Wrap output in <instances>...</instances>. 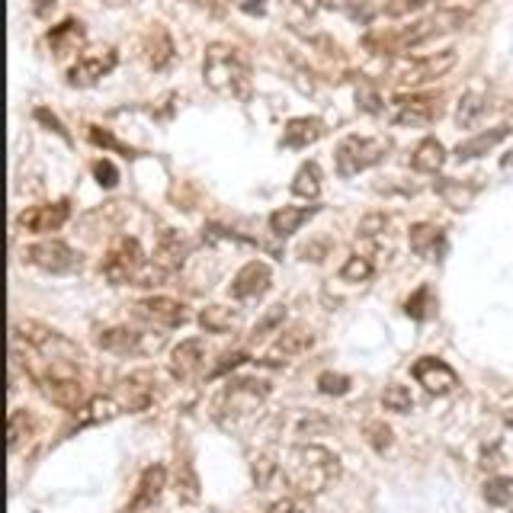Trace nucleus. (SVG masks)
<instances>
[{"mask_svg": "<svg viewBox=\"0 0 513 513\" xmlns=\"http://www.w3.org/2000/svg\"><path fill=\"white\" fill-rule=\"evenodd\" d=\"M283 482L295 498H318L340 478V456L328 446L299 443L286 452Z\"/></svg>", "mask_w": 513, "mask_h": 513, "instance_id": "obj_1", "label": "nucleus"}, {"mask_svg": "<svg viewBox=\"0 0 513 513\" xmlns=\"http://www.w3.org/2000/svg\"><path fill=\"white\" fill-rule=\"evenodd\" d=\"M202 81L212 93L228 97V100L247 103L253 97V77L251 62L241 48L228 46V42H212L202 58Z\"/></svg>", "mask_w": 513, "mask_h": 513, "instance_id": "obj_2", "label": "nucleus"}, {"mask_svg": "<svg viewBox=\"0 0 513 513\" xmlns=\"http://www.w3.org/2000/svg\"><path fill=\"white\" fill-rule=\"evenodd\" d=\"M267 398L269 382H263V379H228L212 401V417L228 433H241L261 417Z\"/></svg>", "mask_w": 513, "mask_h": 513, "instance_id": "obj_3", "label": "nucleus"}, {"mask_svg": "<svg viewBox=\"0 0 513 513\" xmlns=\"http://www.w3.org/2000/svg\"><path fill=\"white\" fill-rule=\"evenodd\" d=\"M468 16L472 13L462 7H443V10H437V13H430V16H423V20H417V23H411L407 30L395 32V36H369L366 48H372L376 55L417 48V46H423V42H433V38L462 30V26L468 23Z\"/></svg>", "mask_w": 513, "mask_h": 513, "instance_id": "obj_4", "label": "nucleus"}, {"mask_svg": "<svg viewBox=\"0 0 513 513\" xmlns=\"http://www.w3.org/2000/svg\"><path fill=\"white\" fill-rule=\"evenodd\" d=\"M13 338L23 340V344L46 363H71V366H81V363H84V350H81L74 340L64 338L62 330L48 328V324L32 321V318L13 324Z\"/></svg>", "mask_w": 513, "mask_h": 513, "instance_id": "obj_5", "label": "nucleus"}, {"mask_svg": "<svg viewBox=\"0 0 513 513\" xmlns=\"http://www.w3.org/2000/svg\"><path fill=\"white\" fill-rule=\"evenodd\" d=\"M456 64H459L456 48H443V52L423 55V58H401V62L391 64V81L401 90H414V87H423L430 81L446 77Z\"/></svg>", "mask_w": 513, "mask_h": 513, "instance_id": "obj_6", "label": "nucleus"}, {"mask_svg": "<svg viewBox=\"0 0 513 513\" xmlns=\"http://www.w3.org/2000/svg\"><path fill=\"white\" fill-rule=\"evenodd\" d=\"M391 151L389 138H366V135H346L338 145V174L340 176H356L363 170L376 167L385 161V154Z\"/></svg>", "mask_w": 513, "mask_h": 513, "instance_id": "obj_7", "label": "nucleus"}, {"mask_svg": "<svg viewBox=\"0 0 513 513\" xmlns=\"http://www.w3.org/2000/svg\"><path fill=\"white\" fill-rule=\"evenodd\" d=\"M145 251L135 238L129 235H119L113 241V247L107 251V261H103V276H107L113 286H132V279L138 276V269L145 267Z\"/></svg>", "mask_w": 513, "mask_h": 513, "instance_id": "obj_8", "label": "nucleus"}, {"mask_svg": "<svg viewBox=\"0 0 513 513\" xmlns=\"http://www.w3.org/2000/svg\"><path fill=\"white\" fill-rule=\"evenodd\" d=\"M389 115L395 125H430L443 115L440 93H398L389 103Z\"/></svg>", "mask_w": 513, "mask_h": 513, "instance_id": "obj_9", "label": "nucleus"}, {"mask_svg": "<svg viewBox=\"0 0 513 513\" xmlns=\"http://www.w3.org/2000/svg\"><path fill=\"white\" fill-rule=\"evenodd\" d=\"M164 344V334H145L135 328H107L97 334V346L115 356H148Z\"/></svg>", "mask_w": 513, "mask_h": 513, "instance_id": "obj_10", "label": "nucleus"}, {"mask_svg": "<svg viewBox=\"0 0 513 513\" xmlns=\"http://www.w3.org/2000/svg\"><path fill=\"white\" fill-rule=\"evenodd\" d=\"M26 263L46 269V273H52V276H64V273L81 269V257H77L74 247L64 244V241H55V238L26 247Z\"/></svg>", "mask_w": 513, "mask_h": 513, "instance_id": "obj_11", "label": "nucleus"}, {"mask_svg": "<svg viewBox=\"0 0 513 513\" xmlns=\"http://www.w3.org/2000/svg\"><path fill=\"white\" fill-rule=\"evenodd\" d=\"M119 62L113 46H100V48H87L84 55H77V62L68 68V84L71 87H93L97 81L109 74Z\"/></svg>", "mask_w": 513, "mask_h": 513, "instance_id": "obj_12", "label": "nucleus"}, {"mask_svg": "<svg viewBox=\"0 0 513 513\" xmlns=\"http://www.w3.org/2000/svg\"><path fill=\"white\" fill-rule=\"evenodd\" d=\"M414 379H417V385H423V389L430 391V395H437V398H443V395H452V391L459 389V372L449 366V363L437 360V356H421V360L414 363Z\"/></svg>", "mask_w": 513, "mask_h": 513, "instance_id": "obj_13", "label": "nucleus"}, {"mask_svg": "<svg viewBox=\"0 0 513 513\" xmlns=\"http://www.w3.org/2000/svg\"><path fill=\"white\" fill-rule=\"evenodd\" d=\"M71 218V206L68 202H38V206H30L20 212L16 225L23 231H32V235H48V231H58L64 222Z\"/></svg>", "mask_w": 513, "mask_h": 513, "instance_id": "obj_14", "label": "nucleus"}, {"mask_svg": "<svg viewBox=\"0 0 513 513\" xmlns=\"http://www.w3.org/2000/svg\"><path fill=\"white\" fill-rule=\"evenodd\" d=\"M135 314L141 321L158 324V328H180V324H186V305L170 299V295H148V299L135 302Z\"/></svg>", "mask_w": 513, "mask_h": 513, "instance_id": "obj_15", "label": "nucleus"}, {"mask_svg": "<svg viewBox=\"0 0 513 513\" xmlns=\"http://www.w3.org/2000/svg\"><path fill=\"white\" fill-rule=\"evenodd\" d=\"M269 283H273V273H269V267L263 261H251L244 263V267L235 273V279H231L228 286V295L231 299H261L263 292L269 289Z\"/></svg>", "mask_w": 513, "mask_h": 513, "instance_id": "obj_16", "label": "nucleus"}, {"mask_svg": "<svg viewBox=\"0 0 513 513\" xmlns=\"http://www.w3.org/2000/svg\"><path fill=\"white\" fill-rule=\"evenodd\" d=\"M202 366H206V344L202 340H180L170 350V376L176 382H192L202 372Z\"/></svg>", "mask_w": 513, "mask_h": 513, "instance_id": "obj_17", "label": "nucleus"}, {"mask_svg": "<svg viewBox=\"0 0 513 513\" xmlns=\"http://www.w3.org/2000/svg\"><path fill=\"white\" fill-rule=\"evenodd\" d=\"M164 488H167V468L154 462V466H148L145 472H141V478H138V488H135V498H132V504H129V513H141V510H148V507H154L161 500Z\"/></svg>", "mask_w": 513, "mask_h": 513, "instance_id": "obj_18", "label": "nucleus"}, {"mask_svg": "<svg viewBox=\"0 0 513 513\" xmlns=\"http://www.w3.org/2000/svg\"><path fill=\"white\" fill-rule=\"evenodd\" d=\"M84 38H87V32H84V23H81V20H64V23L48 30L46 42H48V48H52L55 58H68V55L84 48Z\"/></svg>", "mask_w": 513, "mask_h": 513, "instance_id": "obj_19", "label": "nucleus"}, {"mask_svg": "<svg viewBox=\"0 0 513 513\" xmlns=\"http://www.w3.org/2000/svg\"><path fill=\"white\" fill-rule=\"evenodd\" d=\"M141 52H145L148 64H151L154 71H164L170 68V62H174V38H170V32L164 30L161 23H154L151 30L145 32V38H141Z\"/></svg>", "mask_w": 513, "mask_h": 513, "instance_id": "obj_20", "label": "nucleus"}, {"mask_svg": "<svg viewBox=\"0 0 513 513\" xmlns=\"http://www.w3.org/2000/svg\"><path fill=\"white\" fill-rule=\"evenodd\" d=\"M510 132H513L510 125H494V129H484V132H478V135L459 141L452 154H456V161H472V158H482V154L494 151L500 141H507V138H510Z\"/></svg>", "mask_w": 513, "mask_h": 513, "instance_id": "obj_21", "label": "nucleus"}, {"mask_svg": "<svg viewBox=\"0 0 513 513\" xmlns=\"http://www.w3.org/2000/svg\"><path fill=\"white\" fill-rule=\"evenodd\" d=\"M186 257H190V244L180 238V231L164 228L161 235H158V244H154V263H161L164 269L174 273V269L184 267Z\"/></svg>", "mask_w": 513, "mask_h": 513, "instance_id": "obj_22", "label": "nucleus"}, {"mask_svg": "<svg viewBox=\"0 0 513 513\" xmlns=\"http://www.w3.org/2000/svg\"><path fill=\"white\" fill-rule=\"evenodd\" d=\"M119 391H123V407H129V411H148L154 401V376L151 372H132L129 379H123Z\"/></svg>", "mask_w": 513, "mask_h": 513, "instance_id": "obj_23", "label": "nucleus"}, {"mask_svg": "<svg viewBox=\"0 0 513 513\" xmlns=\"http://www.w3.org/2000/svg\"><path fill=\"white\" fill-rule=\"evenodd\" d=\"M407 241H411V251L417 253V257H427V261H433L437 253L446 251L443 228H437V225H430V222L411 225V231H407Z\"/></svg>", "mask_w": 513, "mask_h": 513, "instance_id": "obj_24", "label": "nucleus"}, {"mask_svg": "<svg viewBox=\"0 0 513 513\" xmlns=\"http://www.w3.org/2000/svg\"><path fill=\"white\" fill-rule=\"evenodd\" d=\"M321 135H324L321 119H314V115H299V119H289V123H286L283 145L286 148H308V145H314Z\"/></svg>", "mask_w": 513, "mask_h": 513, "instance_id": "obj_25", "label": "nucleus"}, {"mask_svg": "<svg viewBox=\"0 0 513 513\" xmlns=\"http://www.w3.org/2000/svg\"><path fill=\"white\" fill-rule=\"evenodd\" d=\"M196 321H200V328L206 330V334H231V330H238L241 312L228 305H206Z\"/></svg>", "mask_w": 513, "mask_h": 513, "instance_id": "obj_26", "label": "nucleus"}, {"mask_svg": "<svg viewBox=\"0 0 513 513\" xmlns=\"http://www.w3.org/2000/svg\"><path fill=\"white\" fill-rule=\"evenodd\" d=\"M314 212H318V206H283L269 215V228H273V235H279V238H289Z\"/></svg>", "mask_w": 513, "mask_h": 513, "instance_id": "obj_27", "label": "nucleus"}, {"mask_svg": "<svg viewBox=\"0 0 513 513\" xmlns=\"http://www.w3.org/2000/svg\"><path fill=\"white\" fill-rule=\"evenodd\" d=\"M119 411H123V405H119L115 398H103V395H97V398H87V405L81 407V411H74V423L77 427L107 423V421H113V417H119Z\"/></svg>", "mask_w": 513, "mask_h": 513, "instance_id": "obj_28", "label": "nucleus"}, {"mask_svg": "<svg viewBox=\"0 0 513 513\" xmlns=\"http://www.w3.org/2000/svg\"><path fill=\"white\" fill-rule=\"evenodd\" d=\"M32 437H36V417L23 407H13L7 421V449L20 452L23 446L32 443Z\"/></svg>", "mask_w": 513, "mask_h": 513, "instance_id": "obj_29", "label": "nucleus"}, {"mask_svg": "<svg viewBox=\"0 0 513 513\" xmlns=\"http://www.w3.org/2000/svg\"><path fill=\"white\" fill-rule=\"evenodd\" d=\"M443 164H446V148L440 138H423L411 154V167L417 174H437V170H443Z\"/></svg>", "mask_w": 513, "mask_h": 513, "instance_id": "obj_30", "label": "nucleus"}, {"mask_svg": "<svg viewBox=\"0 0 513 513\" xmlns=\"http://www.w3.org/2000/svg\"><path fill=\"white\" fill-rule=\"evenodd\" d=\"M488 109H491V103L484 93L468 90V93H462L459 107H456V123H459V129H472V125L482 123V115L488 113Z\"/></svg>", "mask_w": 513, "mask_h": 513, "instance_id": "obj_31", "label": "nucleus"}, {"mask_svg": "<svg viewBox=\"0 0 513 513\" xmlns=\"http://www.w3.org/2000/svg\"><path fill=\"white\" fill-rule=\"evenodd\" d=\"M174 491L180 504H196L202 498L200 491V475H196V468L192 462H176V475H174Z\"/></svg>", "mask_w": 513, "mask_h": 513, "instance_id": "obj_32", "label": "nucleus"}, {"mask_svg": "<svg viewBox=\"0 0 513 513\" xmlns=\"http://www.w3.org/2000/svg\"><path fill=\"white\" fill-rule=\"evenodd\" d=\"M314 344V334L308 328H286L279 330V338L273 344V353H283V356H299L308 346Z\"/></svg>", "mask_w": 513, "mask_h": 513, "instance_id": "obj_33", "label": "nucleus"}, {"mask_svg": "<svg viewBox=\"0 0 513 513\" xmlns=\"http://www.w3.org/2000/svg\"><path fill=\"white\" fill-rule=\"evenodd\" d=\"M292 192L302 196V200H318V192H321V167L314 161L302 164L292 176Z\"/></svg>", "mask_w": 513, "mask_h": 513, "instance_id": "obj_34", "label": "nucleus"}, {"mask_svg": "<svg viewBox=\"0 0 513 513\" xmlns=\"http://www.w3.org/2000/svg\"><path fill=\"white\" fill-rule=\"evenodd\" d=\"M372 273H376V263H372V257H366V253H350L346 263L340 267V279H344V283H366Z\"/></svg>", "mask_w": 513, "mask_h": 513, "instance_id": "obj_35", "label": "nucleus"}, {"mask_svg": "<svg viewBox=\"0 0 513 513\" xmlns=\"http://www.w3.org/2000/svg\"><path fill=\"white\" fill-rule=\"evenodd\" d=\"M437 192L446 200V206L452 209H468V202L475 200V186H466L459 180H440Z\"/></svg>", "mask_w": 513, "mask_h": 513, "instance_id": "obj_36", "label": "nucleus"}, {"mask_svg": "<svg viewBox=\"0 0 513 513\" xmlns=\"http://www.w3.org/2000/svg\"><path fill=\"white\" fill-rule=\"evenodd\" d=\"M484 500L491 507H510L513 504V475H498L484 482Z\"/></svg>", "mask_w": 513, "mask_h": 513, "instance_id": "obj_37", "label": "nucleus"}, {"mask_svg": "<svg viewBox=\"0 0 513 513\" xmlns=\"http://www.w3.org/2000/svg\"><path fill=\"white\" fill-rule=\"evenodd\" d=\"M251 475H253V484L257 488H267L269 482H273L276 475H279V462H276L273 452H257L251 462Z\"/></svg>", "mask_w": 513, "mask_h": 513, "instance_id": "obj_38", "label": "nucleus"}, {"mask_svg": "<svg viewBox=\"0 0 513 513\" xmlns=\"http://www.w3.org/2000/svg\"><path fill=\"white\" fill-rule=\"evenodd\" d=\"M382 407L385 411H395V414H407L414 407V395L407 385H398V382H391L385 385L382 391Z\"/></svg>", "mask_w": 513, "mask_h": 513, "instance_id": "obj_39", "label": "nucleus"}, {"mask_svg": "<svg viewBox=\"0 0 513 513\" xmlns=\"http://www.w3.org/2000/svg\"><path fill=\"white\" fill-rule=\"evenodd\" d=\"M363 433H366V443L376 452L391 449V443H395V433H391V427L385 421H366L363 423Z\"/></svg>", "mask_w": 513, "mask_h": 513, "instance_id": "obj_40", "label": "nucleus"}, {"mask_svg": "<svg viewBox=\"0 0 513 513\" xmlns=\"http://www.w3.org/2000/svg\"><path fill=\"white\" fill-rule=\"evenodd\" d=\"M427 7V0H385L382 13L389 16V20H405V16L417 13V10Z\"/></svg>", "mask_w": 513, "mask_h": 513, "instance_id": "obj_41", "label": "nucleus"}, {"mask_svg": "<svg viewBox=\"0 0 513 513\" xmlns=\"http://www.w3.org/2000/svg\"><path fill=\"white\" fill-rule=\"evenodd\" d=\"M318 391H321V395H346V391H350V379L344 376V372H321V376H318Z\"/></svg>", "mask_w": 513, "mask_h": 513, "instance_id": "obj_42", "label": "nucleus"}, {"mask_svg": "<svg viewBox=\"0 0 513 513\" xmlns=\"http://www.w3.org/2000/svg\"><path fill=\"white\" fill-rule=\"evenodd\" d=\"M87 135H90V141H93V145L113 148V151H119V154H135L129 145H123V141H119V138L113 135V132L100 129V125H90V129H87Z\"/></svg>", "mask_w": 513, "mask_h": 513, "instance_id": "obj_43", "label": "nucleus"}, {"mask_svg": "<svg viewBox=\"0 0 513 513\" xmlns=\"http://www.w3.org/2000/svg\"><path fill=\"white\" fill-rule=\"evenodd\" d=\"M389 228V215H382V212H372V215H366L360 222V238H379L382 231Z\"/></svg>", "mask_w": 513, "mask_h": 513, "instance_id": "obj_44", "label": "nucleus"}, {"mask_svg": "<svg viewBox=\"0 0 513 513\" xmlns=\"http://www.w3.org/2000/svg\"><path fill=\"white\" fill-rule=\"evenodd\" d=\"M283 321H286V305H273V308H269V312H267V318H263V321L257 324V328H253V338L261 340L263 334H269V330H276V328H279V324H283Z\"/></svg>", "mask_w": 513, "mask_h": 513, "instance_id": "obj_45", "label": "nucleus"}, {"mask_svg": "<svg viewBox=\"0 0 513 513\" xmlns=\"http://www.w3.org/2000/svg\"><path fill=\"white\" fill-rule=\"evenodd\" d=\"M286 4H289L292 20H312L324 7V0H286Z\"/></svg>", "mask_w": 513, "mask_h": 513, "instance_id": "obj_46", "label": "nucleus"}, {"mask_svg": "<svg viewBox=\"0 0 513 513\" xmlns=\"http://www.w3.org/2000/svg\"><path fill=\"white\" fill-rule=\"evenodd\" d=\"M93 176H97V184L113 190L119 184V170L113 167V161H93Z\"/></svg>", "mask_w": 513, "mask_h": 513, "instance_id": "obj_47", "label": "nucleus"}, {"mask_svg": "<svg viewBox=\"0 0 513 513\" xmlns=\"http://www.w3.org/2000/svg\"><path fill=\"white\" fill-rule=\"evenodd\" d=\"M427 302H430V289H427V286H421V289H417V292L411 295V299H407L405 312L411 314V318H427L430 308H423Z\"/></svg>", "mask_w": 513, "mask_h": 513, "instance_id": "obj_48", "label": "nucleus"}, {"mask_svg": "<svg viewBox=\"0 0 513 513\" xmlns=\"http://www.w3.org/2000/svg\"><path fill=\"white\" fill-rule=\"evenodd\" d=\"M356 100H360V107L369 109V113H382V97H379L376 87L363 84L360 90H356Z\"/></svg>", "mask_w": 513, "mask_h": 513, "instance_id": "obj_49", "label": "nucleus"}, {"mask_svg": "<svg viewBox=\"0 0 513 513\" xmlns=\"http://www.w3.org/2000/svg\"><path fill=\"white\" fill-rule=\"evenodd\" d=\"M328 10H338V13H350V16H360L363 10V0H324Z\"/></svg>", "mask_w": 513, "mask_h": 513, "instance_id": "obj_50", "label": "nucleus"}, {"mask_svg": "<svg viewBox=\"0 0 513 513\" xmlns=\"http://www.w3.org/2000/svg\"><path fill=\"white\" fill-rule=\"evenodd\" d=\"M225 363H218V366H215V372L212 376H222V372H228V369H235V366H241V363L247 360V353H228V356H222Z\"/></svg>", "mask_w": 513, "mask_h": 513, "instance_id": "obj_51", "label": "nucleus"}, {"mask_svg": "<svg viewBox=\"0 0 513 513\" xmlns=\"http://www.w3.org/2000/svg\"><path fill=\"white\" fill-rule=\"evenodd\" d=\"M36 119H38V123H46L52 132H58V135H62V138H68V132L62 129V123H58V119H55V115L48 113V109H36Z\"/></svg>", "mask_w": 513, "mask_h": 513, "instance_id": "obj_52", "label": "nucleus"}, {"mask_svg": "<svg viewBox=\"0 0 513 513\" xmlns=\"http://www.w3.org/2000/svg\"><path fill=\"white\" fill-rule=\"evenodd\" d=\"M267 513H302V507L295 504L292 498H283V500H273Z\"/></svg>", "mask_w": 513, "mask_h": 513, "instance_id": "obj_53", "label": "nucleus"}, {"mask_svg": "<svg viewBox=\"0 0 513 513\" xmlns=\"http://www.w3.org/2000/svg\"><path fill=\"white\" fill-rule=\"evenodd\" d=\"M244 13H257V16H263L267 13V0H235Z\"/></svg>", "mask_w": 513, "mask_h": 513, "instance_id": "obj_54", "label": "nucleus"}, {"mask_svg": "<svg viewBox=\"0 0 513 513\" xmlns=\"http://www.w3.org/2000/svg\"><path fill=\"white\" fill-rule=\"evenodd\" d=\"M55 4H58V0H36V13H38V16L48 13V10H52Z\"/></svg>", "mask_w": 513, "mask_h": 513, "instance_id": "obj_55", "label": "nucleus"}, {"mask_svg": "<svg viewBox=\"0 0 513 513\" xmlns=\"http://www.w3.org/2000/svg\"><path fill=\"white\" fill-rule=\"evenodd\" d=\"M500 167H504V170H513V151H510V154H504V158H500Z\"/></svg>", "mask_w": 513, "mask_h": 513, "instance_id": "obj_56", "label": "nucleus"}, {"mask_svg": "<svg viewBox=\"0 0 513 513\" xmlns=\"http://www.w3.org/2000/svg\"><path fill=\"white\" fill-rule=\"evenodd\" d=\"M504 421H507V427H510V430H513V411H510V414H507Z\"/></svg>", "mask_w": 513, "mask_h": 513, "instance_id": "obj_57", "label": "nucleus"}, {"mask_svg": "<svg viewBox=\"0 0 513 513\" xmlns=\"http://www.w3.org/2000/svg\"><path fill=\"white\" fill-rule=\"evenodd\" d=\"M107 4H113V7H115V4H125V0H107Z\"/></svg>", "mask_w": 513, "mask_h": 513, "instance_id": "obj_58", "label": "nucleus"}]
</instances>
